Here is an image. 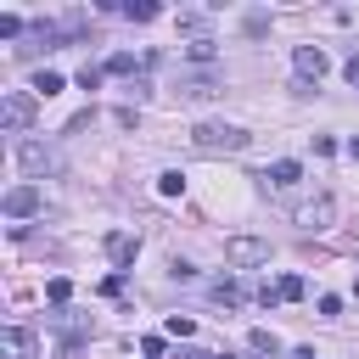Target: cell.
Returning <instances> with one entry per match:
<instances>
[{"label":"cell","instance_id":"obj_1","mask_svg":"<svg viewBox=\"0 0 359 359\" xmlns=\"http://www.w3.org/2000/svg\"><path fill=\"white\" fill-rule=\"evenodd\" d=\"M191 146H196L202 157H230V151H247V146H252V135H247L241 123L202 118V123H191Z\"/></svg>","mask_w":359,"mask_h":359},{"label":"cell","instance_id":"obj_2","mask_svg":"<svg viewBox=\"0 0 359 359\" xmlns=\"http://www.w3.org/2000/svg\"><path fill=\"white\" fill-rule=\"evenodd\" d=\"M219 90H224V73H219V67H208V73H180V79L168 84L174 101H208V95H219Z\"/></svg>","mask_w":359,"mask_h":359},{"label":"cell","instance_id":"obj_3","mask_svg":"<svg viewBox=\"0 0 359 359\" xmlns=\"http://www.w3.org/2000/svg\"><path fill=\"white\" fill-rule=\"evenodd\" d=\"M297 230H309V236H320V230H331L337 224V196L331 191H320V196H309V202H297Z\"/></svg>","mask_w":359,"mask_h":359},{"label":"cell","instance_id":"obj_4","mask_svg":"<svg viewBox=\"0 0 359 359\" xmlns=\"http://www.w3.org/2000/svg\"><path fill=\"white\" fill-rule=\"evenodd\" d=\"M17 163L28 180H45V174H62V151L56 146H39V140H22L17 146Z\"/></svg>","mask_w":359,"mask_h":359},{"label":"cell","instance_id":"obj_5","mask_svg":"<svg viewBox=\"0 0 359 359\" xmlns=\"http://www.w3.org/2000/svg\"><path fill=\"white\" fill-rule=\"evenodd\" d=\"M224 264L258 269V264H269V241H264V236H230V241H224Z\"/></svg>","mask_w":359,"mask_h":359},{"label":"cell","instance_id":"obj_6","mask_svg":"<svg viewBox=\"0 0 359 359\" xmlns=\"http://www.w3.org/2000/svg\"><path fill=\"white\" fill-rule=\"evenodd\" d=\"M34 101H39V95H28V90H6V95H0V123H6L11 135H22V129L34 123Z\"/></svg>","mask_w":359,"mask_h":359},{"label":"cell","instance_id":"obj_7","mask_svg":"<svg viewBox=\"0 0 359 359\" xmlns=\"http://www.w3.org/2000/svg\"><path fill=\"white\" fill-rule=\"evenodd\" d=\"M0 208H6L11 219H28V213L45 208V191H39V185H11V191L0 196Z\"/></svg>","mask_w":359,"mask_h":359},{"label":"cell","instance_id":"obj_8","mask_svg":"<svg viewBox=\"0 0 359 359\" xmlns=\"http://www.w3.org/2000/svg\"><path fill=\"white\" fill-rule=\"evenodd\" d=\"M292 67H297V79L320 84V73H325L331 62H325V50H320V45H297V50H292Z\"/></svg>","mask_w":359,"mask_h":359},{"label":"cell","instance_id":"obj_9","mask_svg":"<svg viewBox=\"0 0 359 359\" xmlns=\"http://www.w3.org/2000/svg\"><path fill=\"white\" fill-rule=\"evenodd\" d=\"M34 348H39V342H34L28 325H6V331H0V353H6V359H34Z\"/></svg>","mask_w":359,"mask_h":359},{"label":"cell","instance_id":"obj_10","mask_svg":"<svg viewBox=\"0 0 359 359\" xmlns=\"http://www.w3.org/2000/svg\"><path fill=\"white\" fill-rule=\"evenodd\" d=\"M258 180H264V185H275V191H292V185L303 180V163H297V157H280V163H269Z\"/></svg>","mask_w":359,"mask_h":359},{"label":"cell","instance_id":"obj_11","mask_svg":"<svg viewBox=\"0 0 359 359\" xmlns=\"http://www.w3.org/2000/svg\"><path fill=\"white\" fill-rule=\"evenodd\" d=\"M135 252H140V241H135L129 230H112V236H107V258H112V264H118L123 275H129V264H135Z\"/></svg>","mask_w":359,"mask_h":359},{"label":"cell","instance_id":"obj_12","mask_svg":"<svg viewBox=\"0 0 359 359\" xmlns=\"http://www.w3.org/2000/svg\"><path fill=\"white\" fill-rule=\"evenodd\" d=\"M247 348H252V353H269V359H275V353H280V337H275L269 325H258V331L247 337Z\"/></svg>","mask_w":359,"mask_h":359},{"label":"cell","instance_id":"obj_13","mask_svg":"<svg viewBox=\"0 0 359 359\" xmlns=\"http://www.w3.org/2000/svg\"><path fill=\"white\" fill-rule=\"evenodd\" d=\"M118 11H123V17H129V22H151V17H157V11H163V6H151V0H123V6H118Z\"/></svg>","mask_w":359,"mask_h":359},{"label":"cell","instance_id":"obj_14","mask_svg":"<svg viewBox=\"0 0 359 359\" xmlns=\"http://www.w3.org/2000/svg\"><path fill=\"white\" fill-rule=\"evenodd\" d=\"M180 34H191V39H213V34H208V17H202V11H180Z\"/></svg>","mask_w":359,"mask_h":359},{"label":"cell","instance_id":"obj_15","mask_svg":"<svg viewBox=\"0 0 359 359\" xmlns=\"http://www.w3.org/2000/svg\"><path fill=\"white\" fill-rule=\"evenodd\" d=\"M28 90H34V95H56V90H62V73H50V67H39Z\"/></svg>","mask_w":359,"mask_h":359},{"label":"cell","instance_id":"obj_16","mask_svg":"<svg viewBox=\"0 0 359 359\" xmlns=\"http://www.w3.org/2000/svg\"><path fill=\"white\" fill-rule=\"evenodd\" d=\"M140 67V56H129V50H112L107 56V73H135Z\"/></svg>","mask_w":359,"mask_h":359},{"label":"cell","instance_id":"obj_17","mask_svg":"<svg viewBox=\"0 0 359 359\" xmlns=\"http://www.w3.org/2000/svg\"><path fill=\"white\" fill-rule=\"evenodd\" d=\"M157 191H163V196H180V191H185V174H180V168L157 174Z\"/></svg>","mask_w":359,"mask_h":359},{"label":"cell","instance_id":"obj_18","mask_svg":"<svg viewBox=\"0 0 359 359\" xmlns=\"http://www.w3.org/2000/svg\"><path fill=\"white\" fill-rule=\"evenodd\" d=\"M275 286H280V303H297L303 297V275H280Z\"/></svg>","mask_w":359,"mask_h":359},{"label":"cell","instance_id":"obj_19","mask_svg":"<svg viewBox=\"0 0 359 359\" xmlns=\"http://www.w3.org/2000/svg\"><path fill=\"white\" fill-rule=\"evenodd\" d=\"M208 292H213L219 303H236V297H241V286H236V275H224V280H213Z\"/></svg>","mask_w":359,"mask_h":359},{"label":"cell","instance_id":"obj_20","mask_svg":"<svg viewBox=\"0 0 359 359\" xmlns=\"http://www.w3.org/2000/svg\"><path fill=\"white\" fill-rule=\"evenodd\" d=\"M67 292H73V280H67V275H56V280H45V297H50V303H67Z\"/></svg>","mask_w":359,"mask_h":359},{"label":"cell","instance_id":"obj_21","mask_svg":"<svg viewBox=\"0 0 359 359\" xmlns=\"http://www.w3.org/2000/svg\"><path fill=\"white\" fill-rule=\"evenodd\" d=\"M22 34V17L17 11H0V39H17Z\"/></svg>","mask_w":359,"mask_h":359},{"label":"cell","instance_id":"obj_22","mask_svg":"<svg viewBox=\"0 0 359 359\" xmlns=\"http://www.w3.org/2000/svg\"><path fill=\"white\" fill-rule=\"evenodd\" d=\"M196 325H191V314H168V337H191Z\"/></svg>","mask_w":359,"mask_h":359},{"label":"cell","instance_id":"obj_23","mask_svg":"<svg viewBox=\"0 0 359 359\" xmlns=\"http://www.w3.org/2000/svg\"><path fill=\"white\" fill-rule=\"evenodd\" d=\"M118 292H123V269H112V275L101 280V297H118Z\"/></svg>","mask_w":359,"mask_h":359},{"label":"cell","instance_id":"obj_24","mask_svg":"<svg viewBox=\"0 0 359 359\" xmlns=\"http://www.w3.org/2000/svg\"><path fill=\"white\" fill-rule=\"evenodd\" d=\"M101 73H107V67H84V73H79V90H95V84H101Z\"/></svg>","mask_w":359,"mask_h":359},{"label":"cell","instance_id":"obj_25","mask_svg":"<svg viewBox=\"0 0 359 359\" xmlns=\"http://www.w3.org/2000/svg\"><path fill=\"white\" fill-rule=\"evenodd\" d=\"M258 303H264V309H275V303H280V286H269V280H264V286H258Z\"/></svg>","mask_w":359,"mask_h":359},{"label":"cell","instance_id":"obj_26","mask_svg":"<svg viewBox=\"0 0 359 359\" xmlns=\"http://www.w3.org/2000/svg\"><path fill=\"white\" fill-rule=\"evenodd\" d=\"M320 314H325V320H337V314H342V297H331V292H325V297H320Z\"/></svg>","mask_w":359,"mask_h":359},{"label":"cell","instance_id":"obj_27","mask_svg":"<svg viewBox=\"0 0 359 359\" xmlns=\"http://www.w3.org/2000/svg\"><path fill=\"white\" fill-rule=\"evenodd\" d=\"M174 359H230V353H202V348H180Z\"/></svg>","mask_w":359,"mask_h":359},{"label":"cell","instance_id":"obj_28","mask_svg":"<svg viewBox=\"0 0 359 359\" xmlns=\"http://www.w3.org/2000/svg\"><path fill=\"white\" fill-rule=\"evenodd\" d=\"M342 73H348V84L359 90V56H348V67H342Z\"/></svg>","mask_w":359,"mask_h":359},{"label":"cell","instance_id":"obj_29","mask_svg":"<svg viewBox=\"0 0 359 359\" xmlns=\"http://www.w3.org/2000/svg\"><path fill=\"white\" fill-rule=\"evenodd\" d=\"M286 359H320V353H314V348H292Z\"/></svg>","mask_w":359,"mask_h":359},{"label":"cell","instance_id":"obj_30","mask_svg":"<svg viewBox=\"0 0 359 359\" xmlns=\"http://www.w3.org/2000/svg\"><path fill=\"white\" fill-rule=\"evenodd\" d=\"M348 157H353V163H359V135H353V140H348Z\"/></svg>","mask_w":359,"mask_h":359}]
</instances>
